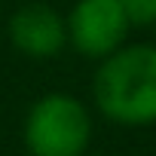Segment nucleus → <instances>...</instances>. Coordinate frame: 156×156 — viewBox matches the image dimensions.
Returning <instances> with one entry per match:
<instances>
[{
    "instance_id": "obj_1",
    "label": "nucleus",
    "mask_w": 156,
    "mask_h": 156,
    "mask_svg": "<svg viewBox=\"0 0 156 156\" xmlns=\"http://www.w3.org/2000/svg\"><path fill=\"white\" fill-rule=\"evenodd\" d=\"M92 98L107 122L156 126V46L126 43L101 58L92 76Z\"/></svg>"
},
{
    "instance_id": "obj_2",
    "label": "nucleus",
    "mask_w": 156,
    "mask_h": 156,
    "mask_svg": "<svg viewBox=\"0 0 156 156\" xmlns=\"http://www.w3.org/2000/svg\"><path fill=\"white\" fill-rule=\"evenodd\" d=\"M89 141L92 113L73 95L49 92L25 116V147L31 156H83Z\"/></svg>"
},
{
    "instance_id": "obj_3",
    "label": "nucleus",
    "mask_w": 156,
    "mask_h": 156,
    "mask_svg": "<svg viewBox=\"0 0 156 156\" xmlns=\"http://www.w3.org/2000/svg\"><path fill=\"white\" fill-rule=\"evenodd\" d=\"M64 25L67 43L92 61H101L126 46V37L132 31L119 0H76L64 16Z\"/></svg>"
},
{
    "instance_id": "obj_4",
    "label": "nucleus",
    "mask_w": 156,
    "mask_h": 156,
    "mask_svg": "<svg viewBox=\"0 0 156 156\" xmlns=\"http://www.w3.org/2000/svg\"><path fill=\"white\" fill-rule=\"evenodd\" d=\"M9 43L28 58H55L67 46L64 16L46 3H25L9 16Z\"/></svg>"
},
{
    "instance_id": "obj_5",
    "label": "nucleus",
    "mask_w": 156,
    "mask_h": 156,
    "mask_svg": "<svg viewBox=\"0 0 156 156\" xmlns=\"http://www.w3.org/2000/svg\"><path fill=\"white\" fill-rule=\"evenodd\" d=\"M119 6H122L132 28L156 25V0H119Z\"/></svg>"
}]
</instances>
